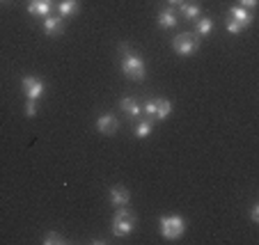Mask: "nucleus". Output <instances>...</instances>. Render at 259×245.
<instances>
[{"label": "nucleus", "instance_id": "obj_1", "mask_svg": "<svg viewBox=\"0 0 259 245\" xmlns=\"http://www.w3.org/2000/svg\"><path fill=\"white\" fill-rule=\"evenodd\" d=\"M119 51H122V74L126 76L128 80H133V83L145 80L147 64H145V60H142V55H138L136 51H128L126 44L119 46Z\"/></svg>", "mask_w": 259, "mask_h": 245}, {"label": "nucleus", "instance_id": "obj_2", "mask_svg": "<svg viewBox=\"0 0 259 245\" xmlns=\"http://www.w3.org/2000/svg\"><path fill=\"white\" fill-rule=\"evenodd\" d=\"M188 222L184 216H161L158 218V231H161V236L165 240H179L181 236H184V231H186Z\"/></svg>", "mask_w": 259, "mask_h": 245}, {"label": "nucleus", "instance_id": "obj_3", "mask_svg": "<svg viewBox=\"0 0 259 245\" xmlns=\"http://www.w3.org/2000/svg\"><path fill=\"white\" fill-rule=\"evenodd\" d=\"M200 44H202V37H197L195 32H181L177 37H172V48H175L177 55L181 58H191L200 51Z\"/></svg>", "mask_w": 259, "mask_h": 245}, {"label": "nucleus", "instance_id": "obj_4", "mask_svg": "<svg viewBox=\"0 0 259 245\" xmlns=\"http://www.w3.org/2000/svg\"><path fill=\"white\" fill-rule=\"evenodd\" d=\"M136 225H138L136 216L128 211L126 206H117V211L113 213V234L117 236V238L128 236L133 229H136Z\"/></svg>", "mask_w": 259, "mask_h": 245}, {"label": "nucleus", "instance_id": "obj_5", "mask_svg": "<svg viewBox=\"0 0 259 245\" xmlns=\"http://www.w3.org/2000/svg\"><path fill=\"white\" fill-rule=\"evenodd\" d=\"M21 89H23L25 99L39 101L46 92V85H44V80H39L37 76H23V78H21Z\"/></svg>", "mask_w": 259, "mask_h": 245}, {"label": "nucleus", "instance_id": "obj_6", "mask_svg": "<svg viewBox=\"0 0 259 245\" xmlns=\"http://www.w3.org/2000/svg\"><path fill=\"white\" fill-rule=\"evenodd\" d=\"M97 131L101 135H115L119 131V119L113 113H103L97 117Z\"/></svg>", "mask_w": 259, "mask_h": 245}, {"label": "nucleus", "instance_id": "obj_7", "mask_svg": "<svg viewBox=\"0 0 259 245\" xmlns=\"http://www.w3.org/2000/svg\"><path fill=\"white\" fill-rule=\"evenodd\" d=\"M41 28H44L46 37H60L64 32V19L60 14H49L41 21Z\"/></svg>", "mask_w": 259, "mask_h": 245}, {"label": "nucleus", "instance_id": "obj_8", "mask_svg": "<svg viewBox=\"0 0 259 245\" xmlns=\"http://www.w3.org/2000/svg\"><path fill=\"white\" fill-rule=\"evenodd\" d=\"M230 19L234 21L241 30H245V28H250V25H252L254 14H252V10H245V7L236 5V7H232V10H230Z\"/></svg>", "mask_w": 259, "mask_h": 245}, {"label": "nucleus", "instance_id": "obj_9", "mask_svg": "<svg viewBox=\"0 0 259 245\" xmlns=\"http://www.w3.org/2000/svg\"><path fill=\"white\" fill-rule=\"evenodd\" d=\"M53 7H55V0H28V14L39 16V19L49 16L53 12Z\"/></svg>", "mask_w": 259, "mask_h": 245}, {"label": "nucleus", "instance_id": "obj_10", "mask_svg": "<svg viewBox=\"0 0 259 245\" xmlns=\"http://www.w3.org/2000/svg\"><path fill=\"white\" fill-rule=\"evenodd\" d=\"M108 197H110V204L113 206H126L131 202V192L124 186H113L108 190Z\"/></svg>", "mask_w": 259, "mask_h": 245}, {"label": "nucleus", "instance_id": "obj_11", "mask_svg": "<svg viewBox=\"0 0 259 245\" xmlns=\"http://www.w3.org/2000/svg\"><path fill=\"white\" fill-rule=\"evenodd\" d=\"M80 12V3L78 0H58V14L62 19H71Z\"/></svg>", "mask_w": 259, "mask_h": 245}, {"label": "nucleus", "instance_id": "obj_12", "mask_svg": "<svg viewBox=\"0 0 259 245\" xmlns=\"http://www.w3.org/2000/svg\"><path fill=\"white\" fill-rule=\"evenodd\" d=\"M170 115H172V101H167V99H154V119L163 122Z\"/></svg>", "mask_w": 259, "mask_h": 245}, {"label": "nucleus", "instance_id": "obj_13", "mask_svg": "<svg viewBox=\"0 0 259 245\" xmlns=\"http://www.w3.org/2000/svg\"><path fill=\"white\" fill-rule=\"evenodd\" d=\"M119 108H122L124 115H128V117H140V115H142L140 101H138V99H133V96L122 99V101H119Z\"/></svg>", "mask_w": 259, "mask_h": 245}, {"label": "nucleus", "instance_id": "obj_14", "mask_svg": "<svg viewBox=\"0 0 259 245\" xmlns=\"http://www.w3.org/2000/svg\"><path fill=\"white\" fill-rule=\"evenodd\" d=\"M156 21H158V28H163V30H170V28H175V25L179 23V19H177V12L172 10V7L158 12V19Z\"/></svg>", "mask_w": 259, "mask_h": 245}, {"label": "nucleus", "instance_id": "obj_15", "mask_svg": "<svg viewBox=\"0 0 259 245\" xmlns=\"http://www.w3.org/2000/svg\"><path fill=\"white\" fill-rule=\"evenodd\" d=\"M179 12H181V16H184V19H186V21H193V23H195V21L202 16L200 5H195V3H181V5H179Z\"/></svg>", "mask_w": 259, "mask_h": 245}, {"label": "nucleus", "instance_id": "obj_16", "mask_svg": "<svg viewBox=\"0 0 259 245\" xmlns=\"http://www.w3.org/2000/svg\"><path fill=\"white\" fill-rule=\"evenodd\" d=\"M211 30H213V19H209V16H200V19L195 21V30H193V32H195L197 37H209Z\"/></svg>", "mask_w": 259, "mask_h": 245}, {"label": "nucleus", "instance_id": "obj_17", "mask_svg": "<svg viewBox=\"0 0 259 245\" xmlns=\"http://www.w3.org/2000/svg\"><path fill=\"white\" fill-rule=\"evenodd\" d=\"M152 131H154V119L152 117H147V119H142V122H138V126H136V135L138 137L152 135Z\"/></svg>", "mask_w": 259, "mask_h": 245}, {"label": "nucleus", "instance_id": "obj_18", "mask_svg": "<svg viewBox=\"0 0 259 245\" xmlns=\"http://www.w3.org/2000/svg\"><path fill=\"white\" fill-rule=\"evenodd\" d=\"M64 243H67V238H62L58 231H49L44 236V245H64Z\"/></svg>", "mask_w": 259, "mask_h": 245}, {"label": "nucleus", "instance_id": "obj_19", "mask_svg": "<svg viewBox=\"0 0 259 245\" xmlns=\"http://www.w3.org/2000/svg\"><path fill=\"white\" fill-rule=\"evenodd\" d=\"M34 115H37V101H32V99H25V117L32 119Z\"/></svg>", "mask_w": 259, "mask_h": 245}, {"label": "nucleus", "instance_id": "obj_20", "mask_svg": "<svg viewBox=\"0 0 259 245\" xmlns=\"http://www.w3.org/2000/svg\"><path fill=\"white\" fill-rule=\"evenodd\" d=\"M239 5L245 7V10H254V7H257V0H239Z\"/></svg>", "mask_w": 259, "mask_h": 245}, {"label": "nucleus", "instance_id": "obj_21", "mask_svg": "<svg viewBox=\"0 0 259 245\" xmlns=\"http://www.w3.org/2000/svg\"><path fill=\"white\" fill-rule=\"evenodd\" d=\"M250 220H252V225H257V222H259V206L257 204H254L252 211H250Z\"/></svg>", "mask_w": 259, "mask_h": 245}, {"label": "nucleus", "instance_id": "obj_22", "mask_svg": "<svg viewBox=\"0 0 259 245\" xmlns=\"http://www.w3.org/2000/svg\"><path fill=\"white\" fill-rule=\"evenodd\" d=\"M181 3H184V0H167V5H170V7H179Z\"/></svg>", "mask_w": 259, "mask_h": 245}]
</instances>
